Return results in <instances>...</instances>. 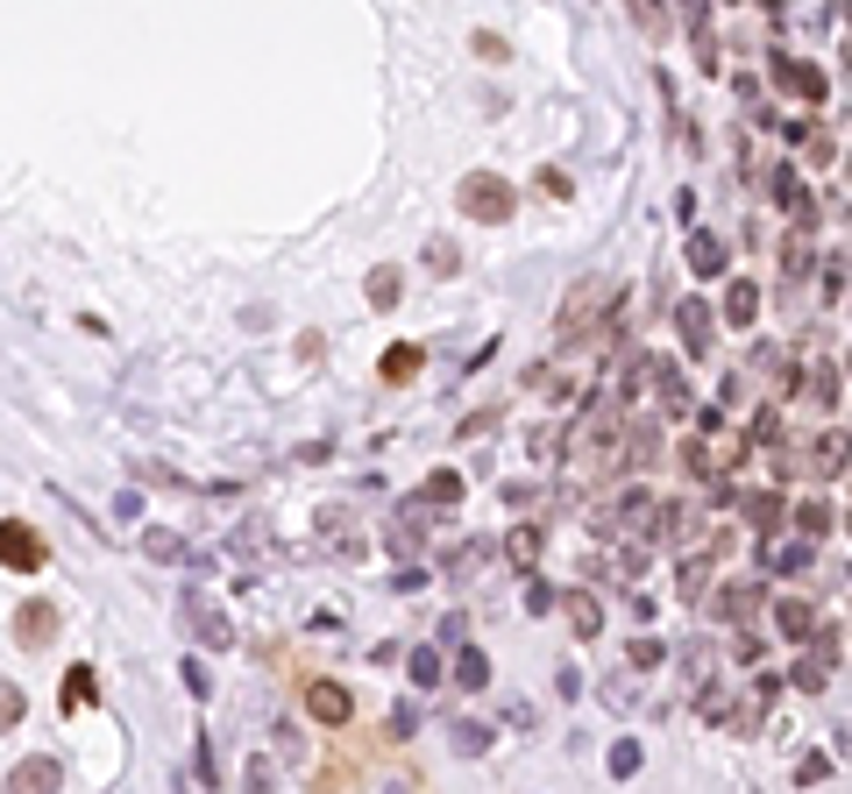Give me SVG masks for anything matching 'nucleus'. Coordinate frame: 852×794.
Segmentation results:
<instances>
[{
	"mask_svg": "<svg viewBox=\"0 0 852 794\" xmlns=\"http://www.w3.org/2000/svg\"><path fill=\"white\" fill-rule=\"evenodd\" d=\"M611 312H618V284L611 277H576L568 298H561V341H582L597 320H611Z\"/></svg>",
	"mask_w": 852,
	"mask_h": 794,
	"instance_id": "1",
	"label": "nucleus"
},
{
	"mask_svg": "<svg viewBox=\"0 0 852 794\" xmlns=\"http://www.w3.org/2000/svg\"><path fill=\"white\" fill-rule=\"evenodd\" d=\"M455 206H462V214H469V220H490V228H498V220H512L519 192L504 185L498 171H469V177H462V185H455Z\"/></svg>",
	"mask_w": 852,
	"mask_h": 794,
	"instance_id": "2",
	"label": "nucleus"
},
{
	"mask_svg": "<svg viewBox=\"0 0 852 794\" xmlns=\"http://www.w3.org/2000/svg\"><path fill=\"white\" fill-rule=\"evenodd\" d=\"M43 561H50L43 532H36V526H22V518H0V567H14V575H36Z\"/></svg>",
	"mask_w": 852,
	"mask_h": 794,
	"instance_id": "3",
	"label": "nucleus"
},
{
	"mask_svg": "<svg viewBox=\"0 0 852 794\" xmlns=\"http://www.w3.org/2000/svg\"><path fill=\"white\" fill-rule=\"evenodd\" d=\"M675 326H682V355H690V363H704V355H711V334H717V326H711V306H704V298H682V306H675Z\"/></svg>",
	"mask_w": 852,
	"mask_h": 794,
	"instance_id": "4",
	"label": "nucleus"
},
{
	"mask_svg": "<svg viewBox=\"0 0 852 794\" xmlns=\"http://www.w3.org/2000/svg\"><path fill=\"white\" fill-rule=\"evenodd\" d=\"M306 716H313V724H349L355 695L341 681H306Z\"/></svg>",
	"mask_w": 852,
	"mask_h": 794,
	"instance_id": "5",
	"label": "nucleus"
},
{
	"mask_svg": "<svg viewBox=\"0 0 852 794\" xmlns=\"http://www.w3.org/2000/svg\"><path fill=\"white\" fill-rule=\"evenodd\" d=\"M384 539H391V546L412 561V553L427 546V504H420V497H406V504L391 511V526H384Z\"/></svg>",
	"mask_w": 852,
	"mask_h": 794,
	"instance_id": "6",
	"label": "nucleus"
},
{
	"mask_svg": "<svg viewBox=\"0 0 852 794\" xmlns=\"http://www.w3.org/2000/svg\"><path fill=\"white\" fill-rule=\"evenodd\" d=\"M774 206H788V214H796V228H810L817 220V206H810V185H803V171L796 163H774Z\"/></svg>",
	"mask_w": 852,
	"mask_h": 794,
	"instance_id": "7",
	"label": "nucleus"
},
{
	"mask_svg": "<svg viewBox=\"0 0 852 794\" xmlns=\"http://www.w3.org/2000/svg\"><path fill=\"white\" fill-rule=\"evenodd\" d=\"M50 638H57V603H43V596H36V603L14 610V646L36 653V646H50Z\"/></svg>",
	"mask_w": 852,
	"mask_h": 794,
	"instance_id": "8",
	"label": "nucleus"
},
{
	"mask_svg": "<svg viewBox=\"0 0 852 794\" xmlns=\"http://www.w3.org/2000/svg\"><path fill=\"white\" fill-rule=\"evenodd\" d=\"M774 79H782L796 100H810V107H825V93H831V85H825V71H817V65H803V57H774Z\"/></svg>",
	"mask_w": 852,
	"mask_h": 794,
	"instance_id": "9",
	"label": "nucleus"
},
{
	"mask_svg": "<svg viewBox=\"0 0 852 794\" xmlns=\"http://www.w3.org/2000/svg\"><path fill=\"white\" fill-rule=\"evenodd\" d=\"M57 787H65V773H57V759H50V752L22 759V767L8 773V794H57Z\"/></svg>",
	"mask_w": 852,
	"mask_h": 794,
	"instance_id": "10",
	"label": "nucleus"
},
{
	"mask_svg": "<svg viewBox=\"0 0 852 794\" xmlns=\"http://www.w3.org/2000/svg\"><path fill=\"white\" fill-rule=\"evenodd\" d=\"M313 532H320L327 553H349V561H355V553H370V539L349 526V511H320V518H313Z\"/></svg>",
	"mask_w": 852,
	"mask_h": 794,
	"instance_id": "11",
	"label": "nucleus"
},
{
	"mask_svg": "<svg viewBox=\"0 0 852 794\" xmlns=\"http://www.w3.org/2000/svg\"><path fill=\"white\" fill-rule=\"evenodd\" d=\"M739 511H746V526H753L760 539H774V532H782V518H788V504L774 497V490H746Z\"/></svg>",
	"mask_w": 852,
	"mask_h": 794,
	"instance_id": "12",
	"label": "nucleus"
},
{
	"mask_svg": "<svg viewBox=\"0 0 852 794\" xmlns=\"http://www.w3.org/2000/svg\"><path fill=\"white\" fill-rule=\"evenodd\" d=\"M541 546H547V532L533 526V518H519V526L504 532V561H512V567H526V575L541 567Z\"/></svg>",
	"mask_w": 852,
	"mask_h": 794,
	"instance_id": "13",
	"label": "nucleus"
},
{
	"mask_svg": "<svg viewBox=\"0 0 852 794\" xmlns=\"http://www.w3.org/2000/svg\"><path fill=\"white\" fill-rule=\"evenodd\" d=\"M760 596H768L760 582H725V589H717V618H725V624H746V618L760 610Z\"/></svg>",
	"mask_w": 852,
	"mask_h": 794,
	"instance_id": "14",
	"label": "nucleus"
},
{
	"mask_svg": "<svg viewBox=\"0 0 852 794\" xmlns=\"http://www.w3.org/2000/svg\"><path fill=\"white\" fill-rule=\"evenodd\" d=\"M725 320H731V326H753V320H760V284H753V277H731V284H725Z\"/></svg>",
	"mask_w": 852,
	"mask_h": 794,
	"instance_id": "15",
	"label": "nucleus"
},
{
	"mask_svg": "<svg viewBox=\"0 0 852 794\" xmlns=\"http://www.w3.org/2000/svg\"><path fill=\"white\" fill-rule=\"evenodd\" d=\"M143 553H149V561H163V567H192V546L171 526H149L143 532Z\"/></svg>",
	"mask_w": 852,
	"mask_h": 794,
	"instance_id": "16",
	"label": "nucleus"
},
{
	"mask_svg": "<svg viewBox=\"0 0 852 794\" xmlns=\"http://www.w3.org/2000/svg\"><path fill=\"white\" fill-rule=\"evenodd\" d=\"M561 610H568V632H576V638H597V632H604V603H597L590 589H576Z\"/></svg>",
	"mask_w": 852,
	"mask_h": 794,
	"instance_id": "17",
	"label": "nucleus"
},
{
	"mask_svg": "<svg viewBox=\"0 0 852 794\" xmlns=\"http://www.w3.org/2000/svg\"><path fill=\"white\" fill-rule=\"evenodd\" d=\"M774 624H782V638H817V610L803 603V596H782V603H774Z\"/></svg>",
	"mask_w": 852,
	"mask_h": 794,
	"instance_id": "18",
	"label": "nucleus"
},
{
	"mask_svg": "<svg viewBox=\"0 0 852 794\" xmlns=\"http://www.w3.org/2000/svg\"><path fill=\"white\" fill-rule=\"evenodd\" d=\"M725 263H731V249L717 242L711 228H704V234H690V269H696V277H717V269H725Z\"/></svg>",
	"mask_w": 852,
	"mask_h": 794,
	"instance_id": "19",
	"label": "nucleus"
},
{
	"mask_svg": "<svg viewBox=\"0 0 852 794\" xmlns=\"http://www.w3.org/2000/svg\"><path fill=\"white\" fill-rule=\"evenodd\" d=\"M803 391H810V404H817V412H839V363H810Z\"/></svg>",
	"mask_w": 852,
	"mask_h": 794,
	"instance_id": "20",
	"label": "nucleus"
},
{
	"mask_svg": "<svg viewBox=\"0 0 852 794\" xmlns=\"http://www.w3.org/2000/svg\"><path fill=\"white\" fill-rule=\"evenodd\" d=\"M420 363H427L420 341H398V348L384 355V383H412V377H420Z\"/></svg>",
	"mask_w": 852,
	"mask_h": 794,
	"instance_id": "21",
	"label": "nucleus"
},
{
	"mask_svg": "<svg viewBox=\"0 0 852 794\" xmlns=\"http://www.w3.org/2000/svg\"><path fill=\"white\" fill-rule=\"evenodd\" d=\"M192 624H200V646H214V653H220V646H235V624L220 618V610H206L200 596H192Z\"/></svg>",
	"mask_w": 852,
	"mask_h": 794,
	"instance_id": "22",
	"label": "nucleus"
},
{
	"mask_svg": "<svg viewBox=\"0 0 852 794\" xmlns=\"http://www.w3.org/2000/svg\"><path fill=\"white\" fill-rule=\"evenodd\" d=\"M420 504H433V511H455V504H462V475H455V469H433L427 490H420Z\"/></svg>",
	"mask_w": 852,
	"mask_h": 794,
	"instance_id": "23",
	"label": "nucleus"
},
{
	"mask_svg": "<svg viewBox=\"0 0 852 794\" xmlns=\"http://www.w3.org/2000/svg\"><path fill=\"white\" fill-rule=\"evenodd\" d=\"M398 284H406V277H398L391 263H377V269H370V284H363V291H370V306H377V312H391L398 298H406V291H398Z\"/></svg>",
	"mask_w": 852,
	"mask_h": 794,
	"instance_id": "24",
	"label": "nucleus"
},
{
	"mask_svg": "<svg viewBox=\"0 0 852 794\" xmlns=\"http://www.w3.org/2000/svg\"><path fill=\"white\" fill-rule=\"evenodd\" d=\"M57 702H65V710H79V702H100V674H93V667H71V674H65V695H57Z\"/></svg>",
	"mask_w": 852,
	"mask_h": 794,
	"instance_id": "25",
	"label": "nucleus"
},
{
	"mask_svg": "<svg viewBox=\"0 0 852 794\" xmlns=\"http://www.w3.org/2000/svg\"><path fill=\"white\" fill-rule=\"evenodd\" d=\"M484 561H490V546H484V539H462V546L447 553V575H455V582H469Z\"/></svg>",
	"mask_w": 852,
	"mask_h": 794,
	"instance_id": "26",
	"label": "nucleus"
},
{
	"mask_svg": "<svg viewBox=\"0 0 852 794\" xmlns=\"http://www.w3.org/2000/svg\"><path fill=\"white\" fill-rule=\"evenodd\" d=\"M455 688H490V660H484L476 646L455 653Z\"/></svg>",
	"mask_w": 852,
	"mask_h": 794,
	"instance_id": "27",
	"label": "nucleus"
},
{
	"mask_svg": "<svg viewBox=\"0 0 852 794\" xmlns=\"http://www.w3.org/2000/svg\"><path fill=\"white\" fill-rule=\"evenodd\" d=\"M412 688H441V653H433V646H412Z\"/></svg>",
	"mask_w": 852,
	"mask_h": 794,
	"instance_id": "28",
	"label": "nucleus"
},
{
	"mask_svg": "<svg viewBox=\"0 0 852 794\" xmlns=\"http://www.w3.org/2000/svg\"><path fill=\"white\" fill-rule=\"evenodd\" d=\"M717 546H725V539H711V553H696V561H690V567H682V596H690V603H696V596H704V575H711V561H717Z\"/></svg>",
	"mask_w": 852,
	"mask_h": 794,
	"instance_id": "29",
	"label": "nucleus"
},
{
	"mask_svg": "<svg viewBox=\"0 0 852 794\" xmlns=\"http://www.w3.org/2000/svg\"><path fill=\"white\" fill-rule=\"evenodd\" d=\"M22 710H29V695H22L14 681H0V738H8V730L22 724Z\"/></svg>",
	"mask_w": 852,
	"mask_h": 794,
	"instance_id": "30",
	"label": "nucleus"
},
{
	"mask_svg": "<svg viewBox=\"0 0 852 794\" xmlns=\"http://www.w3.org/2000/svg\"><path fill=\"white\" fill-rule=\"evenodd\" d=\"M782 263H788V277H803V269H810V228H796L782 242Z\"/></svg>",
	"mask_w": 852,
	"mask_h": 794,
	"instance_id": "31",
	"label": "nucleus"
},
{
	"mask_svg": "<svg viewBox=\"0 0 852 794\" xmlns=\"http://www.w3.org/2000/svg\"><path fill=\"white\" fill-rule=\"evenodd\" d=\"M447 738H455V752H462V759L490 752V730H476V724H447Z\"/></svg>",
	"mask_w": 852,
	"mask_h": 794,
	"instance_id": "32",
	"label": "nucleus"
},
{
	"mask_svg": "<svg viewBox=\"0 0 852 794\" xmlns=\"http://www.w3.org/2000/svg\"><path fill=\"white\" fill-rule=\"evenodd\" d=\"M639 759H647V752H639L633 738H618V745H611V773H618V781H633V773H639Z\"/></svg>",
	"mask_w": 852,
	"mask_h": 794,
	"instance_id": "33",
	"label": "nucleus"
},
{
	"mask_svg": "<svg viewBox=\"0 0 852 794\" xmlns=\"http://www.w3.org/2000/svg\"><path fill=\"white\" fill-rule=\"evenodd\" d=\"M831 518H839V511H831V504L817 497V504H803V511H796V526H803V532L817 539V532H831Z\"/></svg>",
	"mask_w": 852,
	"mask_h": 794,
	"instance_id": "34",
	"label": "nucleus"
},
{
	"mask_svg": "<svg viewBox=\"0 0 852 794\" xmlns=\"http://www.w3.org/2000/svg\"><path fill=\"white\" fill-rule=\"evenodd\" d=\"M825 674H831V667L817 660V653H803V660H796V674H788V681H796V688H825ZM788 681H782V688H788Z\"/></svg>",
	"mask_w": 852,
	"mask_h": 794,
	"instance_id": "35",
	"label": "nucleus"
},
{
	"mask_svg": "<svg viewBox=\"0 0 852 794\" xmlns=\"http://www.w3.org/2000/svg\"><path fill=\"white\" fill-rule=\"evenodd\" d=\"M625 660H633V667H661L668 646H661V638H633V646H625Z\"/></svg>",
	"mask_w": 852,
	"mask_h": 794,
	"instance_id": "36",
	"label": "nucleus"
},
{
	"mask_svg": "<svg viewBox=\"0 0 852 794\" xmlns=\"http://www.w3.org/2000/svg\"><path fill=\"white\" fill-rule=\"evenodd\" d=\"M271 546V526H235V553H263Z\"/></svg>",
	"mask_w": 852,
	"mask_h": 794,
	"instance_id": "37",
	"label": "nucleus"
},
{
	"mask_svg": "<svg viewBox=\"0 0 852 794\" xmlns=\"http://www.w3.org/2000/svg\"><path fill=\"white\" fill-rule=\"evenodd\" d=\"M242 787H249V794H271V759H257V752H249V773H242Z\"/></svg>",
	"mask_w": 852,
	"mask_h": 794,
	"instance_id": "38",
	"label": "nucleus"
},
{
	"mask_svg": "<svg viewBox=\"0 0 852 794\" xmlns=\"http://www.w3.org/2000/svg\"><path fill=\"white\" fill-rule=\"evenodd\" d=\"M178 674H185V688H192V695H200V702H206V695H214V674H206L200 660H185V667H178Z\"/></svg>",
	"mask_w": 852,
	"mask_h": 794,
	"instance_id": "39",
	"label": "nucleus"
},
{
	"mask_svg": "<svg viewBox=\"0 0 852 794\" xmlns=\"http://www.w3.org/2000/svg\"><path fill=\"white\" fill-rule=\"evenodd\" d=\"M427 263L447 277V269H462V249H455V242H433V249H427Z\"/></svg>",
	"mask_w": 852,
	"mask_h": 794,
	"instance_id": "40",
	"label": "nucleus"
},
{
	"mask_svg": "<svg viewBox=\"0 0 852 794\" xmlns=\"http://www.w3.org/2000/svg\"><path fill=\"white\" fill-rule=\"evenodd\" d=\"M839 291H845V256H831L825 263V298H839Z\"/></svg>",
	"mask_w": 852,
	"mask_h": 794,
	"instance_id": "41",
	"label": "nucleus"
},
{
	"mask_svg": "<svg viewBox=\"0 0 852 794\" xmlns=\"http://www.w3.org/2000/svg\"><path fill=\"white\" fill-rule=\"evenodd\" d=\"M782 575H810V546H788L782 553Z\"/></svg>",
	"mask_w": 852,
	"mask_h": 794,
	"instance_id": "42",
	"label": "nucleus"
},
{
	"mask_svg": "<svg viewBox=\"0 0 852 794\" xmlns=\"http://www.w3.org/2000/svg\"><path fill=\"white\" fill-rule=\"evenodd\" d=\"M633 22H639V28H647V36H668V14H661V8H639V14H633Z\"/></svg>",
	"mask_w": 852,
	"mask_h": 794,
	"instance_id": "43",
	"label": "nucleus"
}]
</instances>
